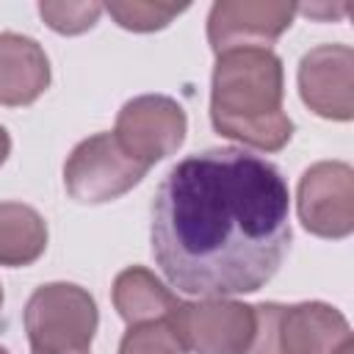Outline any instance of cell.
Listing matches in <instances>:
<instances>
[{"label":"cell","instance_id":"1","mask_svg":"<svg viewBox=\"0 0 354 354\" xmlns=\"http://www.w3.org/2000/svg\"><path fill=\"white\" fill-rule=\"evenodd\" d=\"M149 243L163 277L188 296L254 293L290 246L288 183L271 160L241 147L188 155L155 191Z\"/></svg>","mask_w":354,"mask_h":354},{"label":"cell","instance_id":"2","mask_svg":"<svg viewBox=\"0 0 354 354\" xmlns=\"http://www.w3.org/2000/svg\"><path fill=\"white\" fill-rule=\"evenodd\" d=\"M285 72L274 50L246 47L216 55L210 80V122L218 136L260 152H279L293 138L282 111Z\"/></svg>","mask_w":354,"mask_h":354},{"label":"cell","instance_id":"3","mask_svg":"<svg viewBox=\"0 0 354 354\" xmlns=\"http://www.w3.org/2000/svg\"><path fill=\"white\" fill-rule=\"evenodd\" d=\"M354 346L351 326L340 310L324 301L254 307V337L246 354H340Z\"/></svg>","mask_w":354,"mask_h":354},{"label":"cell","instance_id":"4","mask_svg":"<svg viewBox=\"0 0 354 354\" xmlns=\"http://www.w3.org/2000/svg\"><path fill=\"white\" fill-rule=\"evenodd\" d=\"M22 321L33 354H75L91 348L100 313L86 288L47 282L30 293Z\"/></svg>","mask_w":354,"mask_h":354},{"label":"cell","instance_id":"5","mask_svg":"<svg viewBox=\"0 0 354 354\" xmlns=\"http://www.w3.org/2000/svg\"><path fill=\"white\" fill-rule=\"evenodd\" d=\"M149 169L133 160L113 133L83 138L64 163L66 194L80 205H105L133 191Z\"/></svg>","mask_w":354,"mask_h":354},{"label":"cell","instance_id":"6","mask_svg":"<svg viewBox=\"0 0 354 354\" xmlns=\"http://www.w3.org/2000/svg\"><path fill=\"white\" fill-rule=\"evenodd\" d=\"M185 130L188 119L177 100L166 94H141L122 105L113 136L133 160L149 169L183 147Z\"/></svg>","mask_w":354,"mask_h":354},{"label":"cell","instance_id":"7","mask_svg":"<svg viewBox=\"0 0 354 354\" xmlns=\"http://www.w3.org/2000/svg\"><path fill=\"white\" fill-rule=\"evenodd\" d=\"M299 221L318 238L354 232V169L343 160H321L304 169L296 191Z\"/></svg>","mask_w":354,"mask_h":354},{"label":"cell","instance_id":"8","mask_svg":"<svg viewBox=\"0 0 354 354\" xmlns=\"http://www.w3.org/2000/svg\"><path fill=\"white\" fill-rule=\"evenodd\" d=\"M171 324L194 354H246L254 337V307L235 299L180 301Z\"/></svg>","mask_w":354,"mask_h":354},{"label":"cell","instance_id":"9","mask_svg":"<svg viewBox=\"0 0 354 354\" xmlns=\"http://www.w3.org/2000/svg\"><path fill=\"white\" fill-rule=\"evenodd\" d=\"M296 6L285 0H218L207 14V41L216 55L271 44L290 28Z\"/></svg>","mask_w":354,"mask_h":354},{"label":"cell","instance_id":"10","mask_svg":"<svg viewBox=\"0 0 354 354\" xmlns=\"http://www.w3.org/2000/svg\"><path fill=\"white\" fill-rule=\"evenodd\" d=\"M301 102L321 119L348 122L354 116V50L348 44H318L299 61Z\"/></svg>","mask_w":354,"mask_h":354},{"label":"cell","instance_id":"11","mask_svg":"<svg viewBox=\"0 0 354 354\" xmlns=\"http://www.w3.org/2000/svg\"><path fill=\"white\" fill-rule=\"evenodd\" d=\"M47 86L50 61L44 47L22 33H0V105H30Z\"/></svg>","mask_w":354,"mask_h":354},{"label":"cell","instance_id":"12","mask_svg":"<svg viewBox=\"0 0 354 354\" xmlns=\"http://www.w3.org/2000/svg\"><path fill=\"white\" fill-rule=\"evenodd\" d=\"M111 296L119 318L127 326L171 318L180 307V299L144 266H130L119 271L113 279Z\"/></svg>","mask_w":354,"mask_h":354},{"label":"cell","instance_id":"13","mask_svg":"<svg viewBox=\"0 0 354 354\" xmlns=\"http://www.w3.org/2000/svg\"><path fill=\"white\" fill-rule=\"evenodd\" d=\"M47 249V221L22 202H0V266L25 268Z\"/></svg>","mask_w":354,"mask_h":354},{"label":"cell","instance_id":"14","mask_svg":"<svg viewBox=\"0 0 354 354\" xmlns=\"http://www.w3.org/2000/svg\"><path fill=\"white\" fill-rule=\"evenodd\" d=\"M119 28L136 30V33H152L166 28L174 17H180L188 6L185 3H152V0H113L102 6Z\"/></svg>","mask_w":354,"mask_h":354},{"label":"cell","instance_id":"15","mask_svg":"<svg viewBox=\"0 0 354 354\" xmlns=\"http://www.w3.org/2000/svg\"><path fill=\"white\" fill-rule=\"evenodd\" d=\"M119 354H188L171 318L136 324L119 343Z\"/></svg>","mask_w":354,"mask_h":354},{"label":"cell","instance_id":"16","mask_svg":"<svg viewBox=\"0 0 354 354\" xmlns=\"http://www.w3.org/2000/svg\"><path fill=\"white\" fill-rule=\"evenodd\" d=\"M102 11L105 8L100 3H39L41 19L55 33H64V36H77L91 30Z\"/></svg>","mask_w":354,"mask_h":354},{"label":"cell","instance_id":"17","mask_svg":"<svg viewBox=\"0 0 354 354\" xmlns=\"http://www.w3.org/2000/svg\"><path fill=\"white\" fill-rule=\"evenodd\" d=\"M8 155H11V136H8V130L0 124V166L6 163Z\"/></svg>","mask_w":354,"mask_h":354},{"label":"cell","instance_id":"18","mask_svg":"<svg viewBox=\"0 0 354 354\" xmlns=\"http://www.w3.org/2000/svg\"><path fill=\"white\" fill-rule=\"evenodd\" d=\"M0 307H3V285H0Z\"/></svg>","mask_w":354,"mask_h":354},{"label":"cell","instance_id":"19","mask_svg":"<svg viewBox=\"0 0 354 354\" xmlns=\"http://www.w3.org/2000/svg\"><path fill=\"white\" fill-rule=\"evenodd\" d=\"M75 354H91V348H88V351H75Z\"/></svg>","mask_w":354,"mask_h":354},{"label":"cell","instance_id":"20","mask_svg":"<svg viewBox=\"0 0 354 354\" xmlns=\"http://www.w3.org/2000/svg\"><path fill=\"white\" fill-rule=\"evenodd\" d=\"M0 354H8V351H6V348H3V346H0Z\"/></svg>","mask_w":354,"mask_h":354}]
</instances>
